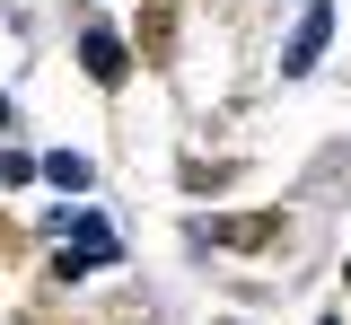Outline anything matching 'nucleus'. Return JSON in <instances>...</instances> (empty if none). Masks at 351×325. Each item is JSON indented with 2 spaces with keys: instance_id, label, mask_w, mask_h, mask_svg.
Segmentation results:
<instances>
[{
  "instance_id": "20e7f679",
  "label": "nucleus",
  "mask_w": 351,
  "mask_h": 325,
  "mask_svg": "<svg viewBox=\"0 0 351 325\" xmlns=\"http://www.w3.org/2000/svg\"><path fill=\"white\" fill-rule=\"evenodd\" d=\"M44 176H53L62 193H88V158H80V149H53V158H44Z\"/></svg>"
},
{
  "instance_id": "f257e3e1",
  "label": "nucleus",
  "mask_w": 351,
  "mask_h": 325,
  "mask_svg": "<svg viewBox=\"0 0 351 325\" xmlns=\"http://www.w3.org/2000/svg\"><path fill=\"white\" fill-rule=\"evenodd\" d=\"M62 237H71V246H62V273H97V264H114V255H123V246H114V229H106L97 211H71V220H62Z\"/></svg>"
},
{
  "instance_id": "7ed1b4c3",
  "label": "nucleus",
  "mask_w": 351,
  "mask_h": 325,
  "mask_svg": "<svg viewBox=\"0 0 351 325\" xmlns=\"http://www.w3.org/2000/svg\"><path fill=\"white\" fill-rule=\"evenodd\" d=\"M80 62H88V80H106V88L132 71V62H123V45H114L106 27H88V36H80Z\"/></svg>"
},
{
  "instance_id": "f03ea898",
  "label": "nucleus",
  "mask_w": 351,
  "mask_h": 325,
  "mask_svg": "<svg viewBox=\"0 0 351 325\" xmlns=\"http://www.w3.org/2000/svg\"><path fill=\"white\" fill-rule=\"evenodd\" d=\"M325 36H334V0H307L299 36H290V53H281V71H290V80H307V71H316V53H325Z\"/></svg>"
}]
</instances>
